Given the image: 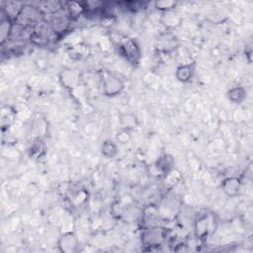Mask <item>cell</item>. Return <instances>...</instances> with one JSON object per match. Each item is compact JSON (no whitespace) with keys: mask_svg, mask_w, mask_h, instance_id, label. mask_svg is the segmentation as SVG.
<instances>
[{"mask_svg":"<svg viewBox=\"0 0 253 253\" xmlns=\"http://www.w3.org/2000/svg\"><path fill=\"white\" fill-rule=\"evenodd\" d=\"M177 5V2H175V1H157V2H155L154 3V6H155V8L157 9V10H160V11H162V12H168V11H172V10H174V8H175V6Z\"/></svg>","mask_w":253,"mask_h":253,"instance_id":"ac0fdd59","label":"cell"},{"mask_svg":"<svg viewBox=\"0 0 253 253\" xmlns=\"http://www.w3.org/2000/svg\"><path fill=\"white\" fill-rule=\"evenodd\" d=\"M176 43H177L176 38L173 35H170V34L164 35L158 40L159 49L164 51H171V50L175 49Z\"/></svg>","mask_w":253,"mask_h":253,"instance_id":"9a60e30c","label":"cell"},{"mask_svg":"<svg viewBox=\"0 0 253 253\" xmlns=\"http://www.w3.org/2000/svg\"><path fill=\"white\" fill-rule=\"evenodd\" d=\"M167 236V230L158 226L146 228L142 233V242L145 246L154 247L161 245Z\"/></svg>","mask_w":253,"mask_h":253,"instance_id":"7a4b0ae2","label":"cell"},{"mask_svg":"<svg viewBox=\"0 0 253 253\" xmlns=\"http://www.w3.org/2000/svg\"><path fill=\"white\" fill-rule=\"evenodd\" d=\"M118 48L123 56L128 59L133 65H137L141 58L140 48L135 40L128 37H122L118 41Z\"/></svg>","mask_w":253,"mask_h":253,"instance_id":"6da1fadb","label":"cell"},{"mask_svg":"<svg viewBox=\"0 0 253 253\" xmlns=\"http://www.w3.org/2000/svg\"><path fill=\"white\" fill-rule=\"evenodd\" d=\"M57 249L61 253H76L79 249V241L74 232H65L57 240Z\"/></svg>","mask_w":253,"mask_h":253,"instance_id":"277c9868","label":"cell"},{"mask_svg":"<svg viewBox=\"0 0 253 253\" xmlns=\"http://www.w3.org/2000/svg\"><path fill=\"white\" fill-rule=\"evenodd\" d=\"M131 132L125 131V130H121L120 133H118L117 136V140L120 144H126L128 142H130L131 140Z\"/></svg>","mask_w":253,"mask_h":253,"instance_id":"d6986e66","label":"cell"},{"mask_svg":"<svg viewBox=\"0 0 253 253\" xmlns=\"http://www.w3.org/2000/svg\"><path fill=\"white\" fill-rule=\"evenodd\" d=\"M46 152V145L45 143L40 140V139H37L35 140L30 149H29V153H30V156L31 157H34V158H39L41 157Z\"/></svg>","mask_w":253,"mask_h":253,"instance_id":"2e32d148","label":"cell"},{"mask_svg":"<svg viewBox=\"0 0 253 253\" xmlns=\"http://www.w3.org/2000/svg\"><path fill=\"white\" fill-rule=\"evenodd\" d=\"M195 75V63H187V65L179 66L176 69L175 76L178 81L187 83L191 81Z\"/></svg>","mask_w":253,"mask_h":253,"instance_id":"ba28073f","label":"cell"},{"mask_svg":"<svg viewBox=\"0 0 253 253\" xmlns=\"http://www.w3.org/2000/svg\"><path fill=\"white\" fill-rule=\"evenodd\" d=\"M13 27H14L13 21L3 16V18L1 19V22H0V44L2 46L5 44V42H7L10 35L12 34Z\"/></svg>","mask_w":253,"mask_h":253,"instance_id":"8fae6325","label":"cell"},{"mask_svg":"<svg viewBox=\"0 0 253 253\" xmlns=\"http://www.w3.org/2000/svg\"><path fill=\"white\" fill-rule=\"evenodd\" d=\"M241 187H242V182L237 177H228L224 179V181L222 182V190L227 196L230 198H233L239 195L241 191Z\"/></svg>","mask_w":253,"mask_h":253,"instance_id":"52a82bcc","label":"cell"},{"mask_svg":"<svg viewBox=\"0 0 253 253\" xmlns=\"http://www.w3.org/2000/svg\"><path fill=\"white\" fill-rule=\"evenodd\" d=\"M163 19H164L163 23H164V25L167 26V27H175V26H178L179 23H180V21H181L180 17H179L177 14H175V13L173 12V10H172V11L165 12V16L163 17Z\"/></svg>","mask_w":253,"mask_h":253,"instance_id":"e0dca14e","label":"cell"},{"mask_svg":"<svg viewBox=\"0 0 253 253\" xmlns=\"http://www.w3.org/2000/svg\"><path fill=\"white\" fill-rule=\"evenodd\" d=\"M24 4L21 2H14V1H10V2H6L4 7L2 8V13L4 14V16L8 19H10L11 21H17L19 16L21 15L23 9H24Z\"/></svg>","mask_w":253,"mask_h":253,"instance_id":"30bf717a","label":"cell"},{"mask_svg":"<svg viewBox=\"0 0 253 253\" xmlns=\"http://www.w3.org/2000/svg\"><path fill=\"white\" fill-rule=\"evenodd\" d=\"M216 219L214 215L207 214L201 216L195 223V235L199 239H206L216 228Z\"/></svg>","mask_w":253,"mask_h":253,"instance_id":"3957f363","label":"cell"},{"mask_svg":"<svg viewBox=\"0 0 253 253\" xmlns=\"http://www.w3.org/2000/svg\"><path fill=\"white\" fill-rule=\"evenodd\" d=\"M119 125L121 130L132 132L139 126V119L134 113H125L119 117Z\"/></svg>","mask_w":253,"mask_h":253,"instance_id":"9c48e42d","label":"cell"},{"mask_svg":"<svg viewBox=\"0 0 253 253\" xmlns=\"http://www.w3.org/2000/svg\"><path fill=\"white\" fill-rule=\"evenodd\" d=\"M101 153L106 158H113L118 153V147L113 141L107 140L101 146Z\"/></svg>","mask_w":253,"mask_h":253,"instance_id":"5bb4252c","label":"cell"},{"mask_svg":"<svg viewBox=\"0 0 253 253\" xmlns=\"http://www.w3.org/2000/svg\"><path fill=\"white\" fill-rule=\"evenodd\" d=\"M59 81L61 85L70 90L76 89L79 86L80 74L76 70H65L59 75Z\"/></svg>","mask_w":253,"mask_h":253,"instance_id":"8992f818","label":"cell"},{"mask_svg":"<svg viewBox=\"0 0 253 253\" xmlns=\"http://www.w3.org/2000/svg\"><path fill=\"white\" fill-rule=\"evenodd\" d=\"M155 168L157 169V171L166 176L167 174H169L171 168H172V159L170 156L168 155H163L161 156L155 163Z\"/></svg>","mask_w":253,"mask_h":253,"instance_id":"4fadbf2b","label":"cell"},{"mask_svg":"<svg viewBox=\"0 0 253 253\" xmlns=\"http://www.w3.org/2000/svg\"><path fill=\"white\" fill-rule=\"evenodd\" d=\"M246 90L241 86H235L228 91V98L233 104H241L246 98Z\"/></svg>","mask_w":253,"mask_h":253,"instance_id":"7c38bea8","label":"cell"},{"mask_svg":"<svg viewBox=\"0 0 253 253\" xmlns=\"http://www.w3.org/2000/svg\"><path fill=\"white\" fill-rule=\"evenodd\" d=\"M124 82L117 76L107 75L103 78V92L108 97H115L124 90Z\"/></svg>","mask_w":253,"mask_h":253,"instance_id":"5b68a950","label":"cell"}]
</instances>
